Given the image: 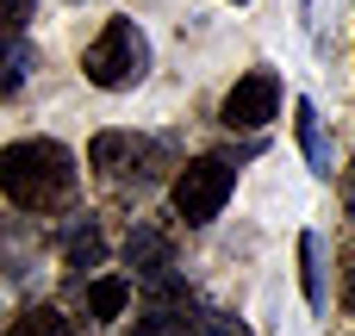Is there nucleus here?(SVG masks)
Listing matches in <instances>:
<instances>
[{
  "instance_id": "nucleus-1",
  "label": "nucleus",
  "mask_w": 355,
  "mask_h": 336,
  "mask_svg": "<svg viewBox=\"0 0 355 336\" xmlns=\"http://www.w3.org/2000/svg\"><path fill=\"white\" fill-rule=\"evenodd\" d=\"M0 193L19 212H62L75 200V156L50 137H19L0 150Z\"/></svg>"
},
{
  "instance_id": "nucleus-2",
  "label": "nucleus",
  "mask_w": 355,
  "mask_h": 336,
  "mask_svg": "<svg viewBox=\"0 0 355 336\" xmlns=\"http://www.w3.org/2000/svg\"><path fill=\"white\" fill-rule=\"evenodd\" d=\"M81 69H87L94 87L125 94V87H137V81L150 75V37L137 31V19H106L100 37L81 50Z\"/></svg>"
},
{
  "instance_id": "nucleus-3",
  "label": "nucleus",
  "mask_w": 355,
  "mask_h": 336,
  "mask_svg": "<svg viewBox=\"0 0 355 336\" xmlns=\"http://www.w3.org/2000/svg\"><path fill=\"white\" fill-rule=\"evenodd\" d=\"M231 187H237V168H231L225 156H193V162H181V175H175V212H181L187 224H212V218L225 212Z\"/></svg>"
},
{
  "instance_id": "nucleus-4",
  "label": "nucleus",
  "mask_w": 355,
  "mask_h": 336,
  "mask_svg": "<svg viewBox=\"0 0 355 336\" xmlns=\"http://www.w3.org/2000/svg\"><path fill=\"white\" fill-rule=\"evenodd\" d=\"M87 162L106 175V181H150L156 162H162V143L137 137V131H100L87 143Z\"/></svg>"
},
{
  "instance_id": "nucleus-5",
  "label": "nucleus",
  "mask_w": 355,
  "mask_h": 336,
  "mask_svg": "<svg viewBox=\"0 0 355 336\" xmlns=\"http://www.w3.org/2000/svg\"><path fill=\"white\" fill-rule=\"evenodd\" d=\"M275 112H281V75H275V69H250V75L225 94V106H218V118H225L231 131H262Z\"/></svg>"
},
{
  "instance_id": "nucleus-6",
  "label": "nucleus",
  "mask_w": 355,
  "mask_h": 336,
  "mask_svg": "<svg viewBox=\"0 0 355 336\" xmlns=\"http://www.w3.org/2000/svg\"><path fill=\"white\" fill-rule=\"evenodd\" d=\"M125 262L144 274V281H156V274H168L175 268V243L162 237V231H150V224H137L131 237H125Z\"/></svg>"
},
{
  "instance_id": "nucleus-7",
  "label": "nucleus",
  "mask_w": 355,
  "mask_h": 336,
  "mask_svg": "<svg viewBox=\"0 0 355 336\" xmlns=\"http://www.w3.org/2000/svg\"><path fill=\"white\" fill-rule=\"evenodd\" d=\"M37 69V50H31V37H19V31H6L0 37V100H12L19 87H25V75Z\"/></svg>"
},
{
  "instance_id": "nucleus-8",
  "label": "nucleus",
  "mask_w": 355,
  "mask_h": 336,
  "mask_svg": "<svg viewBox=\"0 0 355 336\" xmlns=\"http://www.w3.org/2000/svg\"><path fill=\"white\" fill-rule=\"evenodd\" d=\"M125 306H131V281H125V274H106V281H94V287H87V318L112 324Z\"/></svg>"
},
{
  "instance_id": "nucleus-9",
  "label": "nucleus",
  "mask_w": 355,
  "mask_h": 336,
  "mask_svg": "<svg viewBox=\"0 0 355 336\" xmlns=\"http://www.w3.org/2000/svg\"><path fill=\"white\" fill-rule=\"evenodd\" d=\"M0 336H75V324H69L56 306H25V312H19Z\"/></svg>"
},
{
  "instance_id": "nucleus-10",
  "label": "nucleus",
  "mask_w": 355,
  "mask_h": 336,
  "mask_svg": "<svg viewBox=\"0 0 355 336\" xmlns=\"http://www.w3.org/2000/svg\"><path fill=\"white\" fill-rule=\"evenodd\" d=\"M100 256H106V237L94 231V224H75L69 237H62V268H100Z\"/></svg>"
},
{
  "instance_id": "nucleus-11",
  "label": "nucleus",
  "mask_w": 355,
  "mask_h": 336,
  "mask_svg": "<svg viewBox=\"0 0 355 336\" xmlns=\"http://www.w3.org/2000/svg\"><path fill=\"white\" fill-rule=\"evenodd\" d=\"M181 330L187 336H231V324H225V312H212L206 299H181Z\"/></svg>"
},
{
  "instance_id": "nucleus-12",
  "label": "nucleus",
  "mask_w": 355,
  "mask_h": 336,
  "mask_svg": "<svg viewBox=\"0 0 355 336\" xmlns=\"http://www.w3.org/2000/svg\"><path fill=\"white\" fill-rule=\"evenodd\" d=\"M293 131H300V150H306V162H312V168H324V131H318V112H312V100H300V106H293Z\"/></svg>"
},
{
  "instance_id": "nucleus-13",
  "label": "nucleus",
  "mask_w": 355,
  "mask_h": 336,
  "mask_svg": "<svg viewBox=\"0 0 355 336\" xmlns=\"http://www.w3.org/2000/svg\"><path fill=\"white\" fill-rule=\"evenodd\" d=\"M300 287H306V306H324V281H318V237H312V231L300 237Z\"/></svg>"
},
{
  "instance_id": "nucleus-14",
  "label": "nucleus",
  "mask_w": 355,
  "mask_h": 336,
  "mask_svg": "<svg viewBox=\"0 0 355 336\" xmlns=\"http://www.w3.org/2000/svg\"><path fill=\"white\" fill-rule=\"evenodd\" d=\"M131 336H187L181 330V318H168V312H150V318H137V330Z\"/></svg>"
},
{
  "instance_id": "nucleus-15",
  "label": "nucleus",
  "mask_w": 355,
  "mask_h": 336,
  "mask_svg": "<svg viewBox=\"0 0 355 336\" xmlns=\"http://www.w3.org/2000/svg\"><path fill=\"white\" fill-rule=\"evenodd\" d=\"M31 19V0H0V31H19Z\"/></svg>"
},
{
  "instance_id": "nucleus-16",
  "label": "nucleus",
  "mask_w": 355,
  "mask_h": 336,
  "mask_svg": "<svg viewBox=\"0 0 355 336\" xmlns=\"http://www.w3.org/2000/svg\"><path fill=\"white\" fill-rule=\"evenodd\" d=\"M343 193H349V212H355V162L343 168Z\"/></svg>"
},
{
  "instance_id": "nucleus-17",
  "label": "nucleus",
  "mask_w": 355,
  "mask_h": 336,
  "mask_svg": "<svg viewBox=\"0 0 355 336\" xmlns=\"http://www.w3.org/2000/svg\"><path fill=\"white\" fill-rule=\"evenodd\" d=\"M343 299H349V312H355V268H349V287H343Z\"/></svg>"
}]
</instances>
